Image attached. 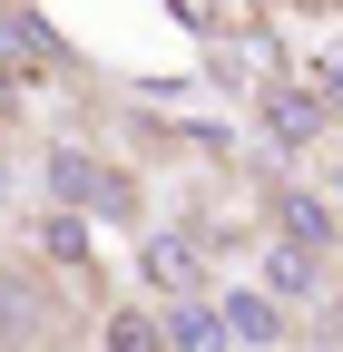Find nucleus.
Here are the masks:
<instances>
[{
	"label": "nucleus",
	"mask_w": 343,
	"mask_h": 352,
	"mask_svg": "<svg viewBox=\"0 0 343 352\" xmlns=\"http://www.w3.org/2000/svg\"><path fill=\"white\" fill-rule=\"evenodd\" d=\"M0 69L10 78H50L59 69V30L30 20V10H0Z\"/></svg>",
	"instance_id": "nucleus-1"
},
{
	"label": "nucleus",
	"mask_w": 343,
	"mask_h": 352,
	"mask_svg": "<svg viewBox=\"0 0 343 352\" xmlns=\"http://www.w3.org/2000/svg\"><path fill=\"white\" fill-rule=\"evenodd\" d=\"M265 127H275V147H314L324 138V88H294V78L275 88L265 78Z\"/></svg>",
	"instance_id": "nucleus-2"
},
{
	"label": "nucleus",
	"mask_w": 343,
	"mask_h": 352,
	"mask_svg": "<svg viewBox=\"0 0 343 352\" xmlns=\"http://www.w3.org/2000/svg\"><path fill=\"white\" fill-rule=\"evenodd\" d=\"M50 186H59V196H79V206H127V176H118V166H98L89 147H59V157H50Z\"/></svg>",
	"instance_id": "nucleus-3"
},
{
	"label": "nucleus",
	"mask_w": 343,
	"mask_h": 352,
	"mask_svg": "<svg viewBox=\"0 0 343 352\" xmlns=\"http://www.w3.org/2000/svg\"><path fill=\"white\" fill-rule=\"evenodd\" d=\"M147 284H167L177 303L206 294V245L196 235H147Z\"/></svg>",
	"instance_id": "nucleus-4"
},
{
	"label": "nucleus",
	"mask_w": 343,
	"mask_h": 352,
	"mask_svg": "<svg viewBox=\"0 0 343 352\" xmlns=\"http://www.w3.org/2000/svg\"><path fill=\"white\" fill-rule=\"evenodd\" d=\"M275 235H284L294 254H324V245H333V206L304 196V186H284V196H275Z\"/></svg>",
	"instance_id": "nucleus-5"
},
{
	"label": "nucleus",
	"mask_w": 343,
	"mask_h": 352,
	"mask_svg": "<svg viewBox=\"0 0 343 352\" xmlns=\"http://www.w3.org/2000/svg\"><path fill=\"white\" fill-rule=\"evenodd\" d=\"M167 352H226V314L216 303H167Z\"/></svg>",
	"instance_id": "nucleus-6"
},
{
	"label": "nucleus",
	"mask_w": 343,
	"mask_h": 352,
	"mask_svg": "<svg viewBox=\"0 0 343 352\" xmlns=\"http://www.w3.org/2000/svg\"><path fill=\"white\" fill-rule=\"evenodd\" d=\"M226 333H236V342H275V333H284V303H265V294H226Z\"/></svg>",
	"instance_id": "nucleus-7"
},
{
	"label": "nucleus",
	"mask_w": 343,
	"mask_h": 352,
	"mask_svg": "<svg viewBox=\"0 0 343 352\" xmlns=\"http://www.w3.org/2000/svg\"><path fill=\"white\" fill-rule=\"evenodd\" d=\"M314 264H324V254H294V245H265V294H314Z\"/></svg>",
	"instance_id": "nucleus-8"
},
{
	"label": "nucleus",
	"mask_w": 343,
	"mask_h": 352,
	"mask_svg": "<svg viewBox=\"0 0 343 352\" xmlns=\"http://www.w3.org/2000/svg\"><path fill=\"white\" fill-rule=\"evenodd\" d=\"M39 245H50L69 274H89V235H79V215H39Z\"/></svg>",
	"instance_id": "nucleus-9"
},
{
	"label": "nucleus",
	"mask_w": 343,
	"mask_h": 352,
	"mask_svg": "<svg viewBox=\"0 0 343 352\" xmlns=\"http://www.w3.org/2000/svg\"><path fill=\"white\" fill-rule=\"evenodd\" d=\"M108 352H167V323H147V314H118V323H108Z\"/></svg>",
	"instance_id": "nucleus-10"
},
{
	"label": "nucleus",
	"mask_w": 343,
	"mask_h": 352,
	"mask_svg": "<svg viewBox=\"0 0 343 352\" xmlns=\"http://www.w3.org/2000/svg\"><path fill=\"white\" fill-rule=\"evenodd\" d=\"M333 323H343V294H333Z\"/></svg>",
	"instance_id": "nucleus-11"
}]
</instances>
